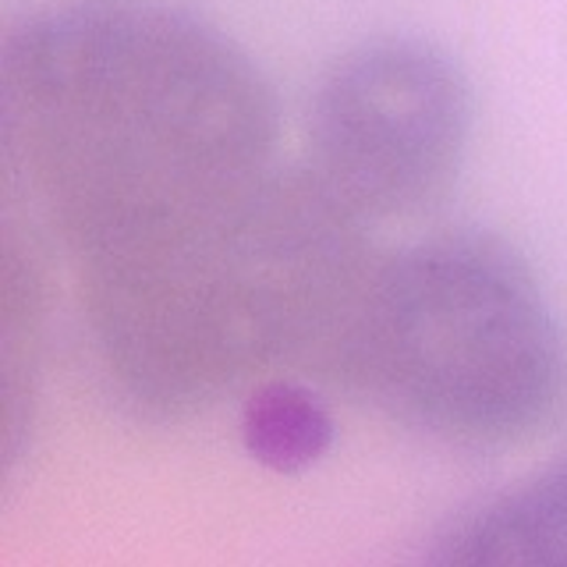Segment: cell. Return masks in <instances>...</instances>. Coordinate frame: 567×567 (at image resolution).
I'll list each match as a JSON object with an SVG mask.
<instances>
[{"instance_id":"obj_1","label":"cell","mask_w":567,"mask_h":567,"mask_svg":"<svg viewBox=\"0 0 567 567\" xmlns=\"http://www.w3.org/2000/svg\"><path fill=\"white\" fill-rule=\"evenodd\" d=\"M0 142L75 280L203 235L280 167L256 61L167 0H50L0 43Z\"/></svg>"},{"instance_id":"obj_2","label":"cell","mask_w":567,"mask_h":567,"mask_svg":"<svg viewBox=\"0 0 567 567\" xmlns=\"http://www.w3.org/2000/svg\"><path fill=\"white\" fill-rule=\"evenodd\" d=\"M372 259L369 224L306 164H280L206 235L75 291L106 390L174 422L284 369L316 372Z\"/></svg>"},{"instance_id":"obj_3","label":"cell","mask_w":567,"mask_h":567,"mask_svg":"<svg viewBox=\"0 0 567 567\" xmlns=\"http://www.w3.org/2000/svg\"><path fill=\"white\" fill-rule=\"evenodd\" d=\"M312 377L443 447L504 451L567 415V333L486 230L377 256Z\"/></svg>"},{"instance_id":"obj_4","label":"cell","mask_w":567,"mask_h":567,"mask_svg":"<svg viewBox=\"0 0 567 567\" xmlns=\"http://www.w3.org/2000/svg\"><path fill=\"white\" fill-rule=\"evenodd\" d=\"M468 132L472 93L451 53L419 35H377L316 82L301 164L372 227L447 199Z\"/></svg>"},{"instance_id":"obj_5","label":"cell","mask_w":567,"mask_h":567,"mask_svg":"<svg viewBox=\"0 0 567 567\" xmlns=\"http://www.w3.org/2000/svg\"><path fill=\"white\" fill-rule=\"evenodd\" d=\"M430 564H567V454L436 528Z\"/></svg>"},{"instance_id":"obj_6","label":"cell","mask_w":567,"mask_h":567,"mask_svg":"<svg viewBox=\"0 0 567 567\" xmlns=\"http://www.w3.org/2000/svg\"><path fill=\"white\" fill-rule=\"evenodd\" d=\"M241 440L259 465L301 472L327 454L333 419L309 386L270 377L248 386L241 404Z\"/></svg>"}]
</instances>
